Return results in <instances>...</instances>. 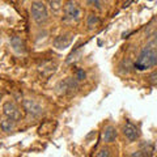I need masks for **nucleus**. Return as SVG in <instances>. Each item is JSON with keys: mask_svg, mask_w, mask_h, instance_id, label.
Segmentation results:
<instances>
[{"mask_svg": "<svg viewBox=\"0 0 157 157\" xmlns=\"http://www.w3.org/2000/svg\"><path fill=\"white\" fill-rule=\"evenodd\" d=\"M76 78H77V80H82V78H85V72L81 71V70H78L76 72Z\"/></svg>", "mask_w": 157, "mask_h": 157, "instance_id": "17", "label": "nucleus"}, {"mask_svg": "<svg viewBox=\"0 0 157 157\" xmlns=\"http://www.w3.org/2000/svg\"><path fill=\"white\" fill-rule=\"evenodd\" d=\"M77 78H72V77H67L64 78L63 81L59 82L58 85V89L59 92L62 93V94H71V93H73L76 89H77Z\"/></svg>", "mask_w": 157, "mask_h": 157, "instance_id": "6", "label": "nucleus"}, {"mask_svg": "<svg viewBox=\"0 0 157 157\" xmlns=\"http://www.w3.org/2000/svg\"><path fill=\"white\" fill-rule=\"evenodd\" d=\"M3 114L6 115L7 118H11V119H13V121H20L22 118V114H21V110L18 109V106L14 104L13 101H6L3 104Z\"/></svg>", "mask_w": 157, "mask_h": 157, "instance_id": "4", "label": "nucleus"}, {"mask_svg": "<svg viewBox=\"0 0 157 157\" xmlns=\"http://www.w3.org/2000/svg\"><path fill=\"white\" fill-rule=\"evenodd\" d=\"M50 9L54 13H59L63 9L60 0H50Z\"/></svg>", "mask_w": 157, "mask_h": 157, "instance_id": "12", "label": "nucleus"}, {"mask_svg": "<svg viewBox=\"0 0 157 157\" xmlns=\"http://www.w3.org/2000/svg\"><path fill=\"white\" fill-rule=\"evenodd\" d=\"M63 14L67 21H78L81 18V8L75 0H67L63 6Z\"/></svg>", "mask_w": 157, "mask_h": 157, "instance_id": "3", "label": "nucleus"}, {"mask_svg": "<svg viewBox=\"0 0 157 157\" xmlns=\"http://www.w3.org/2000/svg\"><path fill=\"white\" fill-rule=\"evenodd\" d=\"M11 46L17 54H24L25 52V45H24V41L17 36H13L11 38Z\"/></svg>", "mask_w": 157, "mask_h": 157, "instance_id": "10", "label": "nucleus"}, {"mask_svg": "<svg viewBox=\"0 0 157 157\" xmlns=\"http://www.w3.org/2000/svg\"><path fill=\"white\" fill-rule=\"evenodd\" d=\"M123 135L128 141H136L139 139V128L131 122H126L123 126Z\"/></svg>", "mask_w": 157, "mask_h": 157, "instance_id": "7", "label": "nucleus"}, {"mask_svg": "<svg viewBox=\"0 0 157 157\" xmlns=\"http://www.w3.org/2000/svg\"><path fill=\"white\" fill-rule=\"evenodd\" d=\"M118 136V132H117V128L114 126H106L105 130H104V141L107 144H111L114 143L115 139Z\"/></svg>", "mask_w": 157, "mask_h": 157, "instance_id": "9", "label": "nucleus"}, {"mask_svg": "<svg viewBox=\"0 0 157 157\" xmlns=\"http://www.w3.org/2000/svg\"><path fill=\"white\" fill-rule=\"evenodd\" d=\"M135 67L139 71H145L149 70V68L157 67V47L145 45L137 55Z\"/></svg>", "mask_w": 157, "mask_h": 157, "instance_id": "1", "label": "nucleus"}, {"mask_svg": "<svg viewBox=\"0 0 157 157\" xmlns=\"http://www.w3.org/2000/svg\"><path fill=\"white\" fill-rule=\"evenodd\" d=\"M97 157H107V156H110V151L107 149V148H102V149H100V152L96 155Z\"/></svg>", "mask_w": 157, "mask_h": 157, "instance_id": "15", "label": "nucleus"}, {"mask_svg": "<svg viewBox=\"0 0 157 157\" xmlns=\"http://www.w3.org/2000/svg\"><path fill=\"white\" fill-rule=\"evenodd\" d=\"M14 123H16V121L11 119V118H6V119H3L2 123H0V128L4 132H11L14 128Z\"/></svg>", "mask_w": 157, "mask_h": 157, "instance_id": "11", "label": "nucleus"}, {"mask_svg": "<svg viewBox=\"0 0 157 157\" xmlns=\"http://www.w3.org/2000/svg\"><path fill=\"white\" fill-rule=\"evenodd\" d=\"M88 3H89V6H92V7H96V8H98V9L101 8L100 0H88Z\"/></svg>", "mask_w": 157, "mask_h": 157, "instance_id": "16", "label": "nucleus"}, {"mask_svg": "<svg viewBox=\"0 0 157 157\" xmlns=\"http://www.w3.org/2000/svg\"><path fill=\"white\" fill-rule=\"evenodd\" d=\"M148 82L152 85H157V71H153L149 73L148 76Z\"/></svg>", "mask_w": 157, "mask_h": 157, "instance_id": "14", "label": "nucleus"}, {"mask_svg": "<svg viewBox=\"0 0 157 157\" xmlns=\"http://www.w3.org/2000/svg\"><path fill=\"white\" fill-rule=\"evenodd\" d=\"M22 106H24V109H25V111L32 117H39V115H42V113H43V107L39 105L37 101L32 100V98H25V100L22 101Z\"/></svg>", "mask_w": 157, "mask_h": 157, "instance_id": "5", "label": "nucleus"}, {"mask_svg": "<svg viewBox=\"0 0 157 157\" xmlns=\"http://www.w3.org/2000/svg\"><path fill=\"white\" fill-rule=\"evenodd\" d=\"M98 24H100V18H98L97 16H93V14H90V16L88 17V26H89L90 29L96 28Z\"/></svg>", "mask_w": 157, "mask_h": 157, "instance_id": "13", "label": "nucleus"}, {"mask_svg": "<svg viewBox=\"0 0 157 157\" xmlns=\"http://www.w3.org/2000/svg\"><path fill=\"white\" fill-rule=\"evenodd\" d=\"M72 43V36L70 34H66V36H59L54 39V46H55L58 50H64Z\"/></svg>", "mask_w": 157, "mask_h": 157, "instance_id": "8", "label": "nucleus"}, {"mask_svg": "<svg viewBox=\"0 0 157 157\" xmlns=\"http://www.w3.org/2000/svg\"><path fill=\"white\" fill-rule=\"evenodd\" d=\"M30 13H32V18L34 20V22L37 24H45L47 21L48 17V12H47V7L45 6V3H42L41 0H36L32 3L30 7Z\"/></svg>", "mask_w": 157, "mask_h": 157, "instance_id": "2", "label": "nucleus"}]
</instances>
